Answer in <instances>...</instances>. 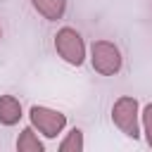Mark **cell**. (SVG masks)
I'll use <instances>...</instances> for the list:
<instances>
[{
    "instance_id": "cell-1",
    "label": "cell",
    "mask_w": 152,
    "mask_h": 152,
    "mask_svg": "<svg viewBox=\"0 0 152 152\" xmlns=\"http://www.w3.org/2000/svg\"><path fill=\"white\" fill-rule=\"evenodd\" d=\"M112 121L126 138L138 140L140 138V104H138V100L131 95H121L112 104Z\"/></svg>"
},
{
    "instance_id": "cell-2",
    "label": "cell",
    "mask_w": 152,
    "mask_h": 152,
    "mask_svg": "<svg viewBox=\"0 0 152 152\" xmlns=\"http://www.w3.org/2000/svg\"><path fill=\"white\" fill-rule=\"evenodd\" d=\"M55 50L71 66H81L86 62V43L81 38V33L71 26H62L55 33Z\"/></svg>"
},
{
    "instance_id": "cell-3",
    "label": "cell",
    "mask_w": 152,
    "mask_h": 152,
    "mask_svg": "<svg viewBox=\"0 0 152 152\" xmlns=\"http://www.w3.org/2000/svg\"><path fill=\"white\" fill-rule=\"evenodd\" d=\"M90 64L97 74L114 76V74L121 71L124 57H121V50L112 40H95L90 45Z\"/></svg>"
},
{
    "instance_id": "cell-4",
    "label": "cell",
    "mask_w": 152,
    "mask_h": 152,
    "mask_svg": "<svg viewBox=\"0 0 152 152\" xmlns=\"http://www.w3.org/2000/svg\"><path fill=\"white\" fill-rule=\"evenodd\" d=\"M28 119H31V126L38 133H43L45 138H57L66 126V114L43 107V104H33L28 109Z\"/></svg>"
},
{
    "instance_id": "cell-5",
    "label": "cell",
    "mask_w": 152,
    "mask_h": 152,
    "mask_svg": "<svg viewBox=\"0 0 152 152\" xmlns=\"http://www.w3.org/2000/svg\"><path fill=\"white\" fill-rule=\"evenodd\" d=\"M24 116L21 102L14 95H0V124L2 126H14Z\"/></svg>"
},
{
    "instance_id": "cell-6",
    "label": "cell",
    "mask_w": 152,
    "mask_h": 152,
    "mask_svg": "<svg viewBox=\"0 0 152 152\" xmlns=\"http://www.w3.org/2000/svg\"><path fill=\"white\" fill-rule=\"evenodd\" d=\"M31 5H33V10H36L43 19H48V21H57V19H62L64 12H66V0H31Z\"/></svg>"
},
{
    "instance_id": "cell-7",
    "label": "cell",
    "mask_w": 152,
    "mask_h": 152,
    "mask_svg": "<svg viewBox=\"0 0 152 152\" xmlns=\"http://www.w3.org/2000/svg\"><path fill=\"white\" fill-rule=\"evenodd\" d=\"M17 150H19V152H43V150H45L43 142L38 140L33 126H28V128H24V131L19 133V138H17Z\"/></svg>"
},
{
    "instance_id": "cell-8",
    "label": "cell",
    "mask_w": 152,
    "mask_h": 152,
    "mask_svg": "<svg viewBox=\"0 0 152 152\" xmlns=\"http://www.w3.org/2000/svg\"><path fill=\"white\" fill-rule=\"evenodd\" d=\"M83 145H86V142H83V131H81V128H71L69 135L59 142V150H62V152H81Z\"/></svg>"
},
{
    "instance_id": "cell-9",
    "label": "cell",
    "mask_w": 152,
    "mask_h": 152,
    "mask_svg": "<svg viewBox=\"0 0 152 152\" xmlns=\"http://www.w3.org/2000/svg\"><path fill=\"white\" fill-rule=\"evenodd\" d=\"M140 121H142V133L147 138V145L152 147V104H145L140 112Z\"/></svg>"
},
{
    "instance_id": "cell-10",
    "label": "cell",
    "mask_w": 152,
    "mask_h": 152,
    "mask_svg": "<svg viewBox=\"0 0 152 152\" xmlns=\"http://www.w3.org/2000/svg\"><path fill=\"white\" fill-rule=\"evenodd\" d=\"M0 40H2V26H0Z\"/></svg>"
}]
</instances>
